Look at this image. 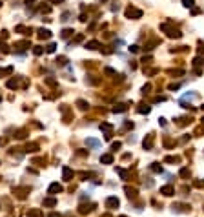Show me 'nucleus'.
Wrapping results in <instances>:
<instances>
[{"instance_id": "nucleus-1", "label": "nucleus", "mask_w": 204, "mask_h": 217, "mask_svg": "<svg viewBox=\"0 0 204 217\" xmlns=\"http://www.w3.org/2000/svg\"><path fill=\"white\" fill-rule=\"evenodd\" d=\"M160 29H162V31H166L169 38H180V37H182L180 29H177V28H171V26H169V24H162V26H160Z\"/></svg>"}, {"instance_id": "nucleus-2", "label": "nucleus", "mask_w": 204, "mask_h": 217, "mask_svg": "<svg viewBox=\"0 0 204 217\" xmlns=\"http://www.w3.org/2000/svg\"><path fill=\"white\" fill-rule=\"evenodd\" d=\"M142 17V11L140 9H137V8H128L126 9V18H140Z\"/></svg>"}, {"instance_id": "nucleus-3", "label": "nucleus", "mask_w": 204, "mask_h": 217, "mask_svg": "<svg viewBox=\"0 0 204 217\" xmlns=\"http://www.w3.org/2000/svg\"><path fill=\"white\" fill-rule=\"evenodd\" d=\"M193 66H195V67H201V66H204V58H202V57H197V58L193 60Z\"/></svg>"}, {"instance_id": "nucleus-4", "label": "nucleus", "mask_w": 204, "mask_h": 217, "mask_svg": "<svg viewBox=\"0 0 204 217\" xmlns=\"http://www.w3.org/2000/svg\"><path fill=\"white\" fill-rule=\"evenodd\" d=\"M86 47H87V49H97V47H99V42H97V40H91V42L86 44Z\"/></svg>"}, {"instance_id": "nucleus-5", "label": "nucleus", "mask_w": 204, "mask_h": 217, "mask_svg": "<svg viewBox=\"0 0 204 217\" xmlns=\"http://www.w3.org/2000/svg\"><path fill=\"white\" fill-rule=\"evenodd\" d=\"M113 111H115V113H117V111H119V113H120V111H126V104H117V106L113 108Z\"/></svg>"}, {"instance_id": "nucleus-6", "label": "nucleus", "mask_w": 204, "mask_h": 217, "mask_svg": "<svg viewBox=\"0 0 204 217\" xmlns=\"http://www.w3.org/2000/svg\"><path fill=\"white\" fill-rule=\"evenodd\" d=\"M160 192L164 193V195H171V193H173V188H171V186H164V188L160 190Z\"/></svg>"}, {"instance_id": "nucleus-7", "label": "nucleus", "mask_w": 204, "mask_h": 217, "mask_svg": "<svg viewBox=\"0 0 204 217\" xmlns=\"http://www.w3.org/2000/svg\"><path fill=\"white\" fill-rule=\"evenodd\" d=\"M86 142H87L90 146H93V148H99V146H100V142H99V140H95V139H87Z\"/></svg>"}, {"instance_id": "nucleus-8", "label": "nucleus", "mask_w": 204, "mask_h": 217, "mask_svg": "<svg viewBox=\"0 0 204 217\" xmlns=\"http://www.w3.org/2000/svg\"><path fill=\"white\" fill-rule=\"evenodd\" d=\"M60 190H62V188H60L58 184H51L49 186V193H57V192H60Z\"/></svg>"}, {"instance_id": "nucleus-9", "label": "nucleus", "mask_w": 204, "mask_h": 217, "mask_svg": "<svg viewBox=\"0 0 204 217\" xmlns=\"http://www.w3.org/2000/svg\"><path fill=\"white\" fill-rule=\"evenodd\" d=\"M71 175H73V173H71L69 168H64V179H66V181H69V179H71Z\"/></svg>"}, {"instance_id": "nucleus-10", "label": "nucleus", "mask_w": 204, "mask_h": 217, "mask_svg": "<svg viewBox=\"0 0 204 217\" xmlns=\"http://www.w3.org/2000/svg\"><path fill=\"white\" fill-rule=\"evenodd\" d=\"M182 4H184V8H193L195 0H182Z\"/></svg>"}, {"instance_id": "nucleus-11", "label": "nucleus", "mask_w": 204, "mask_h": 217, "mask_svg": "<svg viewBox=\"0 0 204 217\" xmlns=\"http://www.w3.org/2000/svg\"><path fill=\"white\" fill-rule=\"evenodd\" d=\"M102 162H108V164H110V162L113 161V157H111V155H102V159H100Z\"/></svg>"}, {"instance_id": "nucleus-12", "label": "nucleus", "mask_w": 204, "mask_h": 217, "mask_svg": "<svg viewBox=\"0 0 204 217\" xmlns=\"http://www.w3.org/2000/svg\"><path fill=\"white\" fill-rule=\"evenodd\" d=\"M38 33H40V37H42V38H49V31H47V29H40Z\"/></svg>"}, {"instance_id": "nucleus-13", "label": "nucleus", "mask_w": 204, "mask_h": 217, "mask_svg": "<svg viewBox=\"0 0 204 217\" xmlns=\"http://www.w3.org/2000/svg\"><path fill=\"white\" fill-rule=\"evenodd\" d=\"M108 204H110V206H119V201L115 197H111V199H108Z\"/></svg>"}, {"instance_id": "nucleus-14", "label": "nucleus", "mask_w": 204, "mask_h": 217, "mask_svg": "<svg viewBox=\"0 0 204 217\" xmlns=\"http://www.w3.org/2000/svg\"><path fill=\"white\" fill-rule=\"evenodd\" d=\"M149 110H151L149 106H140V108H139V111H140V113H149Z\"/></svg>"}, {"instance_id": "nucleus-15", "label": "nucleus", "mask_w": 204, "mask_h": 217, "mask_svg": "<svg viewBox=\"0 0 204 217\" xmlns=\"http://www.w3.org/2000/svg\"><path fill=\"white\" fill-rule=\"evenodd\" d=\"M55 47H57L55 44H49V46H47V51H49V53H51V51H55Z\"/></svg>"}, {"instance_id": "nucleus-16", "label": "nucleus", "mask_w": 204, "mask_h": 217, "mask_svg": "<svg viewBox=\"0 0 204 217\" xmlns=\"http://www.w3.org/2000/svg\"><path fill=\"white\" fill-rule=\"evenodd\" d=\"M130 51H133V53H137V51H139V46H131V47H130Z\"/></svg>"}, {"instance_id": "nucleus-17", "label": "nucleus", "mask_w": 204, "mask_h": 217, "mask_svg": "<svg viewBox=\"0 0 204 217\" xmlns=\"http://www.w3.org/2000/svg\"><path fill=\"white\" fill-rule=\"evenodd\" d=\"M49 2H55V4H60V2H64V0H49Z\"/></svg>"}, {"instance_id": "nucleus-18", "label": "nucleus", "mask_w": 204, "mask_h": 217, "mask_svg": "<svg viewBox=\"0 0 204 217\" xmlns=\"http://www.w3.org/2000/svg\"><path fill=\"white\" fill-rule=\"evenodd\" d=\"M49 217H58V215H57V214H51V215H49Z\"/></svg>"}, {"instance_id": "nucleus-19", "label": "nucleus", "mask_w": 204, "mask_h": 217, "mask_svg": "<svg viewBox=\"0 0 204 217\" xmlns=\"http://www.w3.org/2000/svg\"><path fill=\"white\" fill-rule=\"evenodd\" d=\"M29 2H35V0H28V4H29Z\"/></svg>"}, {"instance_id": "nucleus-20", "label": "nucleus", "mask_w": 204, "mask_h": 217, "mask_svg": "<svg viewBox=\"0 0 204 217\" xmlns=\"http://www.w3.org/2000/svg\"><path fill=\"white\" fill-rule=\"evenodd\" d=\"M202 110H204V106H202Z\"/></svg>"}]
</instances>
